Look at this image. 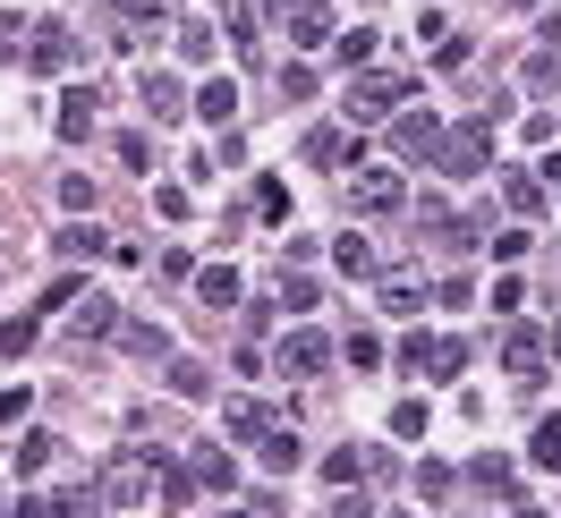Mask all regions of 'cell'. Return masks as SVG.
<instances>
[{
	"label": "cell",
	"instance_id": "1",
	"mask_svg": "<svg viewBox=\"0 0 561 518\" xmlns=\"http://www.w3.org/2000/svg\"><path fill=\"white\" fill-rule=\"evenodd\" d=\"M162 476H171V468H162L153 450H119V459L103 468V502H119V510H137L145 493H162Z\"/></svg>",
	"mask_w": 561,
	"mask_h": 518
},
{
	"label": "cell",
	"instance_id": "2",
	"mask_svg": "<svg viewBox=\"0 0 561 518\" xmlns=\"http://www.w3.org/2000/svg\"><path fill=\"white\" fill-rule=\"evenodd\" d=\"M273 26L298 43V51H316V43H332V9H323V0H273Z\"/></svg>",
	"mask_w": 561,
	"mask_h": 518
},
{
	"label": "cell",
	"instance_id": "3",
	"mask_svg": "<svg viewBox=\"0 0 561 518\" xmlns=\"http://www.w3.org/2000/svg\"><path fill=\"white\" fill-rule=\"evenodd\" d=\"M400 94H417V85H409V77H391V69L357 77V85H350V119H391V111H400Z\"/></svg>",
	"mask_w": 561,
	"mask_h": 518
},
{
	"label": "cell",
	"instance_id": "4",
	"mask_svg": "<svg viewBox=\"0 0 561 518\" xmlns=\"http://www.w3.org/2000/svg\"><path fill=\"white\" fill-rule=\"evenodd\" d=\"M485 153H493V119H468L459 137H443V153H434V162H443L451 179H477V171H485Z\"/></svg>",
	"mask_w": 561,
	"mask_h": 518
},
{
	"label": "cell",
	"instance_id": "5",
	"mask_svg": "<svg viewBox=\"0 0 561 518\" xmlns=\"http://www.w3.org/2000/svg\"><path fill=\"white\" fill-rule=\"evenodd\" d=\"M400 366H409V375L451 382L459 366H468V348H459V341H425V332H409V341H400Z\"/></svg>",
	"mask_w": 561,
	"mask_h": 518
},
{
	"label": "cell",
	"instance_id": "6",
	"mask_svg": "<svg viewBox=\"0 0 561 518\" xmlns=\"http://www.w3.org/2000/svg\"><path fill=\"white\" fill-rule=\"evenodd\" d=\"M273 366H280V375H289V382H316L323 366H332V341H323V332H289Z\"/></svg>",
	"mask_w": 561,
	"mask_h": 518
},
{
	"label": "cell",
	"instance_id": "7",
	"mask_svg": "<svg viewBox=\"0 0 561 518\" xmlns=\"http://www.w3.org/2000/svg\"><path fill=\"white\" fill-rule=\"evenodd\" d=\"M350 205H357V212H391V205H400V171L366 162V171L350 179Z\"/></svg>",
	"mask_w": 561,
	"mask_h": 518
},
{
	"label": "cell",
	"instance_id": "8",
	"mask_svg": "<svg viewBox=\"0 0 561 518\" xmlns=\"http://www.w3.org/2000/svg\"><path fill=\"white\" fill-rule=\"evenodd\" d=\"M196 119H205V128H230V119H239V85H230V77H205V85H196Z\"/></svg>",
	"mask_w": 561,
	"mask_h": 518
},
{
	"label": "cell",
	"instance_id": "9",
	"mask_svg": "<svg viewBox=\"0 0 561 518\" xmlns=\"http://www.w3.org/2000/svg\"><path fill=\"white\" fill-rule=\"evenodd\" d=\"M255 459H264V468H273V476H289V468H298V459H307V450H298V434H289V425H264V434H255Z\"/></svg>",
	"mask_w": 561,
	"mask_h": 518
},
{
	"label": "cell",
	"instance_id": "10",
	"mask_svg": "<svg viewBox=\"0 0 561 518\" xmlns=\"http://www.w3.org/2000/svg\"><path fill=\"white\" fill-rule=\"evenodd\" d=\"M26 60H35L43 77H51V69H69V60H77V35H69V26H35V43H26Z\"/></svg>",
	"mask_w": 561,
	"mask_h": 518
},
{
	"label": "cell",
	"instance_id": "11",
	"mask_svg": "<svg viewBox=\"0 0 561 518\" xmlns=\"http://www.w3.org/2000/svg\"><path fill=\"white\" fill-rule=\"evenodd\" d=\"M94 111H103V94H94V85H77L69 103H60V137L85 145V137H94Z\"/></svg>",
	"mask_w": 561,
	"mask_h": 518
},
{
	"label": "cell",
	"instance_id": "12",
	"mask_svg": "<svg viewBox=\"0 0 561 518\" xmlns=\"http://www.w3.org/2000/svg\"><path fill=\"white\" fill-rule=\"evenodd\" d=\"M391 145H400V153H443V128H434V111H409V119L391 128Z\"/></svg>",
	"mask_w": 561,
	"mask_h": 518
},
{
	"label": "cell",
	"instance_id": "13",
	"mask_svg": "<svg viewBox=\"0 0 561 518\" xmlns=\"http://www.w3.org/2000/svg\"><path fill=\"white\" fill-rule=\"evenodd\" d=\"M307 162L341 171V162H357V137H350V128H316V137H307Z\"/></svg>",
	"mask_w": 561,
	"mask_h": 518
},
{
	"label": "cell",
	"instance_id": "14",
	"mask_svg": "<svg viewBox=\"0 0 561 518\" xmlns=\"http://www.w3.org/2000/svg\"><path fill=\"white\" fill-rule=\"evenodd\" d=\"M77 332H85V341L119 332V307H111V298H94V289H77Z\"/></svg>",
	"mask_w": 561,
	"mask_h": 518
},
{
	"label": "cell",
	"instance_id": "15",
	"mask_svg": "<svg viewBox=\"0 0 561 518\" xmlns=\"http://www.w3.org/2000/svg\"><path fill=\"white\" fill-rule=\"evenodd\" d=\"M502 366H511V375H545V332H511V348H502Z\"/></svg>",
	"mask_w": 561,
	"mask_h": 518
},
{
	"label": "cell",
	"instance_id": "16",
	"mask_svg": "<svg viewBox=\"0 0 561 518\" xmlns=\"http://www.w3.org/2000/svg\"><path fill=\"white\" fill-rule=\"evenodd\" d=\"M196 298H205V307H239V273H230V264H205V273H196Z\"/></svg>",
	"mask_w": 561,
	"mask_h": 518
},
{
	"label": "cell",
	"instance_id": "17",
	"mask_svg": "<svg viewBox=\"0 0 561 518\" xmlns=\"http://www.w3.org/2000/svg\"><path fill=\"white\" fill-rule=\"evenodd\" d=\"M119 348L128 357H171V332L162 323H119Z\"/></svg>",
	"mask_w": 561,
	"mask_h": 518
},
{
	"label": "cell",
	"instance_id": "18",
	"mask_svg": "<svg viewBox=\"0 0 561 518\" xmlns=\"http://www.w3.org/2000/svg\"><path fill=\"white\" fill-rule=\"evenodd\" d=\"M145 111H153V119H179V111H187V94H179V77H145Z\"/></svg>",
	"mask_w": 561,
	"mask_h": 518
},
{
	"label": "cell",
	"instance_id": "19",
	"mask_svg": "<svg viewBox=\"0 0 561 518\" xmlns=\"http://www.w3.org/2000/svg\"><path fill=\"white\" fill-rule=\"evenodd\" d=\"M527 459L561 476V416H536V434H527Z\"/></svg>",
	"mask_w": 561,
	"mask_h": 518
},
{
	"label": "cell",
	"instance_id": "20",
	"mask_svg": "<svg viewBox=\"0 0 561 518\" xmlns=\"http://www.w3.org/2000/svg\"><path fill=\"white\" fill-rule=\"evenodd\" d=\"M196 484H205V493H230V484H239V468H230V450H196Z\"/></svg>",
	"mask_w": 561,
	"mask_h": 518
},
{
	"label": "cell",
	"instance_id": "21",
	"mask_svg": "<svg viewBox=\"0 0 561 518\" xmlns=\"http://www.w3.org/2000/svg\"><path fill=\"white\" fill-rule=\"evenodd\" d=\"M502 196H511V212H545V187L527 171H502Z\"/></svg>",
	"mask_w": 561,
	"mask_h": 518
},
{
	"label": "cell",
	"instance_id": "22",
	"mask_svg": "<svg viewBox=\"0 0 561 518\" xmlns=\"http://www.w3.org/2000/svg\"><path fill=\"white\" fill-rule=\"evenodd\" d=\"M51 246H60L69 264H85V255H111V239H103V230H60Z\"/></svg>",
	"mask_w": 561,
	"mask_h": 518
},
{
	"label": "cell",
	"instance_id": "23",
	"mask_svg": "<svg viewBox=\"0 0 561 518\" xmlns=\"http://www.w3.org/2000/svg\"><path fill=\"white\" fill-rule=\"evenodd\" d=\"M273 307H289V314H307V307H316V280L280 273V280H273Z\"/></svg>",
	"mask_w": 561,
	"mask_h": 518
},
{
	"label": "cell",
	"instance_id": "24",
	"mask_svg": "<svg viewBox=\"0 0 561 518\" xmlns=\"http://www.w3.org/2000/svg\"><path fill=\"white\" fill-rule=\"evenodd\" d=\"M527 85H536V94H553V85H561V43H545V51L527 60Z\"/></svg>",
	"mask_w": 561,
	"mask_h": 518
},
{
	"label": "cell",
	"instance_id": "25",
	"mask_svg": "<svg viewBox=\"0 0 561 518\" xmlns=\"http://www.w3.org/2000/svg\"><path fill=\"white\" fill-rule=\"evenodd\" d=\"M332 264H341V273H375V246L350 230V239H332Z\"/></svg>",
	"mask_w": 561,
	"mask_h": 518
},
{
	"label": "cell",
	"instance_id": "26",
	"mask_svg": "<svg viewBox=\"0 0 561 518\" xmlns=\"http://www.w3.org/2000/svg\"><path fill=\"white\" fill-rule=\"evenodd\" d=\"M51 434H26V442H18V476H43V468H51Z\"/></svg>",
	"mask_w": 561,
	"mask_h": 518
},
{
	"label": "cell",
	"instance_id": "27",
	"mask_svg": "<svg viewBox=\"0 0 561 518\" xmlns=\"http://www.w3.org/2000/svg\"><path fill=\"white\" fill-rule=\"evenodd\" d=\"M26 348H35V314H9L0 323V357H26Z\"/></svg>",
	"mask_w": 561,
	"mask_h": 518
},
{
	"label": "cell",
	"instance_id": "28",
	"mask_svg": "<svg viewBox=\"0 0 561 518\" xmlns=\"http://www.w3.org/2000/svg\"><path fill=\"white\" fill-rule=\"evenodd\" d=\"M366 468H375L366 450H332V459H323V476H332V484H357V476H366Z\"/></svg>",
	"mask_w": 561,
	"mask_h": 518
},
{
	"label": "cell",
	"instance_id": "29",
	"mask_svg": "<svg viewBox=\"0 0 561 518\" xmlns=\"http://www.w3.org/2000/svg\"><path fill=\"white\" fill-rule=\"evenodd\" d=\"M307 94H316V69H307V60H289V69H280V103H307Z\"/></svg>",
	"mask_w": 561,
	"mask_h": 518
},
{
	"label": "cell",
	"instance_id": "30",
	"mask_svg": "<svg viewBox=\"0 0 561 518\" xmlns=\"http://www.w3.org/2000/svg\"><path fill=\"white\" fill-rule=\"evenodd\" d=\"M171 391H187V400H205L213 382H205V366H196V357H179V366H171Z\"/></svg>",
	"mask_w": 561,
	"mask_h": 518
},
{
	"label": "cell",
	"instance_id": "31",
	"mask_svg": "<svg viewBox=\"0 0 561 518\" xmlns=\"http://www.w3.org/2000/svg\"><path fill=\"white\" fill-rule=\"evenodd\" d=\"M391 434H400V442H417V434H425V400H400V408H391Z\"/></svg>",
	"mask_w": 561,
	"mask_h": 518
},
{
	"label": "cell",
	"instance_id": "32",
	"mask_svg": "<svg viewBox=\"0 0 561 518\" xmlns=\"http://www.w3.org/2000/svg\"><path fill=\"white\" fill-rule=\"evenodd\" d=\"M332 51H341V60H350V69H366V60H375V35H366V26H350V35L332 43Z\"/></svg>",
	"mask_w": 561,
	"mask_h": 518
},
{
	"label": "cell",
	"instance_id": "33",
	"mask_svg": "<svg viewBox=\"0 0 561 518\" xmlns=\"http://www.w3.org/2000/svg\"><path fill=\"white\" fill-rule=\"evenodd\" d=\"M383 307H391V314H417V307H425V289H409V280H383Z\"/></svg>",
	"mask_w": 561,
	"mask_h": 518
},
{
	"label": "cell",
	"instance_id": "34",
	"mask_svg": "<svg viewBox=\"0 0 561 518\" xmlns=\"http://www.w3.org/2000/svg\"><path fill=\"white\" fill-rule=\"evenodd\" d=\"M179 51H187V60H213V26H179Z\"/></svg>",
	"mask_w": 561,
	"mask_h": 518
},
{
	"label": "cell",
	"instance_id": "35",
	"mask_svg": "<svg viewBox=\"0 0 561 518\" xmlns=\"http://www.w3.org/2000/svg\"><path fill=\"white\" fill-rule=\"evenodd\" d=\"M119 162H128V171H153V137H119Z\"/></svg>",
	"mask_w": 561,
	"mask_h": 518
},
{
	"label": "cell",
	"instance_id": "36",
	"mask_svg": "<svg viewBox=\"0 0 561 518\" xmlns=\"http://www.w3.org/2000/svg\"><path fill=\"white\" fill-rule=\"evenodd\" d=\"M255 205L273 212V221H289V187H280V179H264V187H255Z\"/></svg>",
	"mask_w": 561,
	"mask_h": 518
},
{
	"label": "cell",
	"instance_id": "37",
	"mask_svg": "<svg viewBox=\"0 0 561 518\" xmlns=\"http://www.w3.org/2000/svg\"><path fill=\"white\" fill-rule=\"evenodd\" d=\"M477 484H485V493H511V459H477Z\"/></svg>",
	"mask_w": 561,
	"mask_h": 518
},
{
	"label": "cell",
	"instance_id": "38",
	"mask_svg": "<svg viewBox=\"0 0 561 518\" xmlns=\"http://www.w3.org/2000/svg\"><path fill=\"white\" fill-rule=\"evenodd\" d=\"M43 518H94V502H85V493H60V502H43Z\"/></svg>",
	"mask_w": 561,
	"mask_h": 518
},
{
	"label": "cell",
	"instance_id": "39",
	"mask_svg": "<svg viewBox=\"0 0 561 518\" xmlns=\"http://www.w3.org/2000/svg\"><path fill=\"white\" fill-rule=\"evenodd\" d=\"M26 51V18H0V60H18Z\"/></svg>",
	"mask_w": 561,
	"mask_h": 518
},
{
	"label": "cell",
	"instance_id": "40",
	"mask_svg": "<svg viewBox=\"0 0 561 518\" xmlns=\"http://www.w3.org/2000/svg\"><path fill=\"white\" fill-rule=\"evenodd\" d=\"M545 348H553V357H561V323H553V341H545Z\"/></svg>",
	"mask_w": 561,
	"mask_h": 518
},
{
	"label": "cell",
	"instance_id": "41",
	"mask_svg": "<svg viewBox=\"0 0 561 518\" xmlns=\"http://www.w3.org/2000/svg\"><path fill=\"white\" fill-rule=\"evenodd\" d=\"M511 518H545V510H511Z\"/></svg>",
	"mask_w": 561,
	"mask_h": 518
},
{
	"label": "cell",
	"instance_id": "42",
	"mask_svg": "<svg viewBox=\"0 0 561 518\" xmlns=\"http://www.w3.org/2000/svg\"><path fill=\"white\" fill-rule=\"evenodd\" d=\"M0 518H18V510H9V502H0Z\"/></svg>",
	"mask_w": 561,
	"mask_h": 518
},
{
	"label": "cell",
	"instance_id": "43",
	"mask_svg": "<svg viewBox=\"0 0 561 518\" xmlns=\"http://www.w3.org/2000/svg\"><path fill=\"white\" fill-rule=\"evenodd\" d=\"M553 179H561V162H553Z\"/></svg>",
	"mask_w": 561,
	"mask_h": 518
}]
</instances>
